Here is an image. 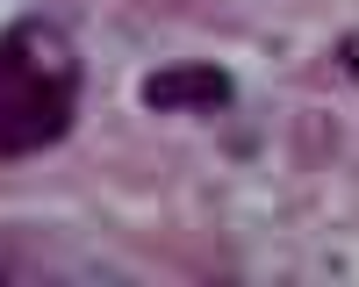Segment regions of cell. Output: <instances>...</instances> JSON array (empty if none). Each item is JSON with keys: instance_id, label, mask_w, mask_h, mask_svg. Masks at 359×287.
I'll return each instance as SVG.
<instances>
[{"instance_id": "2", "label": "cell", "mask_w": 359, "mask_h": 287, "mask_svg": "<svg viewBox=\"0 0 359 287\" xmlns=\"http://www.w3.org/2000/svg\"><path fill=\"white\" fill-rule=\"evenodd\" d=\"M137 101L151 108V115H223V108H237V79H230L223 65H201V57H187V65H158V72H144Z\"/></svg>"}, {"instance_id": "3", "label": "cell", "mask_w": 359, "mask_h": 287, "mask_svg": "<svg viewBox=\"0 0 359 287\" xmlns=\"http://www.w3.org/2000/svg\"><path fill=\"white\" fill-rule=\"evenodd\" d=\"M338 65H345V72H352V79H359V29H352V36H345V43H338Z\"/></svg>"}, {"instance_id": "1", "label": "cell", "mask_w": 359, "mask_h": 287, "mask_svg": "<svg viewBox=\"0 0 359 287\" xmlns=\"http://www.w3.org/2000/svg\"><path fill=\"white\" fill-rule=\"evenodd\" d=\"M79 50L57 22L22 15L0 29V165L43 158L79 122Z\"/></svg>"}]
</instances>
